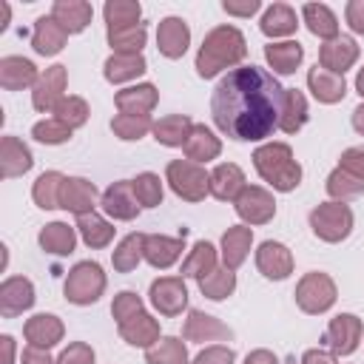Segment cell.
Returning a JSON list of instances; mask_svg holds the SVG:
<instances>
[{"mask_svg": "<svg viewBox=\"0 0 364 364\" xmlns=\"http://www.w3.org/2000/svg\"><path fill=\"white\" fill-rule=\"evenodd\" d=\"M279 80L259 65L228 71L210 94V117L216 128L236 142H259L279 128L282 111Z\"/></svg>", "mask_w": 364, "mask_h": 364, "instance_id": "1", "label": "cell"}, {"mask_svg": "<svg viewBox=\"0 0 364 364\" xmlns=\"http://www.w3.org/2000/svg\"><path fill=\"white\" fill-rule=\"evenodd\" d=\"M247 54V40L236 26H216L205 34L199 51H196V74L202 80H210L222 74L225 68H236Z\"/></svg>", "mask_w": 364, "mask_h": 364, "instance_id": "2", "label": "cell"}, {"mask_svg": "<svg viewBox=\"0 0 364 364\" xmlns=\"http://www.w3.org/2000/svg\"><path fill=\"white\" fill-rule=\"evenodd\" d=\"M256 173L279 193H290L301 182V165L293 156V148L287 142H264L253 151Z\"/></svg>", "mask_w": 364, "mask_h": 364, "instance_id": "3", "label": "cell"}, {"mask_svg": "<svg viewBox=\"0 0 364 364\" xmlns=\"http://www.w3.org/2000/svg\"><path fill=\"white\" fill-rule=\"evenodd\" d=\"M165 182L185 202H202L210 193V173L205 165L191 159H171L165 168Z\"/></svg>", "mask_w": 364, "mask_h": 364, "instance_id": "4", "label": "cell"}, {"mask_svg": "<svg viewBox=\"0 0 364 364\" xmlns=\"http://www.w3.org/2000/svg\"><path fill=\"white\" fill-rule=\"evenodd\" d=\"M63 293H65V299L71 301V304H80V307H85V304H94L102 293H105V273H102V264L100 262H77L71 270H68V276H65V282H63Z\"/></svg>", "mask_w": 364, "mask_h": 364, "instance_id": "5", "label": "cell"}, {"mask_svg": "<svg viewBox=\"0 0 364 364\" xmlns=\"http://www.w3.org/2000/svg\"><path fill=\"white\" fill-rule=\"evenodd\" d=\"M310 228L316 233V239L327 242V245H336V242H344L353 230V210L350 205L344 202H321L310 210Z\"/></svg>", "mask_w": 364, "mask_h": 364, "instance_id": "6", "label": "cell"}, {"mask_svg": "<svg viewBox=\"0 0 364 364\" xmlns=\"http://www.w3.org/2000/svg\"><path fill=\"white\" fill-rule=\"evenodd\" d=\"M293 296H296V304H299L301 313L318 316V313H327V310L336 304L338 290H336V282H333L327 273L310 270V273H304V276L299 279Z\"/></svg>", "mask_w": 364, "mask_h": 364, "instance_id": "7", "label": "cell"}, {"mask_svg": "<svg viewBox=\"0 0 364 364\" xmlns=\"http://www.w3.org/2000/svg\"><path fill=\"white\" fill-rule=\"evenodd\" d=\"M151 304L159 316H179L185 307H188V287H185V279L182 276H159L151 282Z\"/></svg>", "mask_w": 364, "mask_h": 364, "instance_id": "8", "label": "cell"}, {"mask_svg": "<svg viewBox=\"0 0 364 364\" xmlns=\"http://www.w3.org/2000/svg\"><path fill=\"white\" fill-rule=\"evenodd\" d=\"M233 208L245 225H264L276 216V199L262 185H245V191L236 196Z\"/></svg>", "mask_w": 364, "mask_h": 364, "instance_id": "9", "label": "cell"}, {"mask_svg": "<svg viewBox=\"0 0 364 364\" xmlns=\"http://www.w3.org/2000/svg\"><path fill=\"white\" fill-rule=\"evenodd\" d=\"M361 333H364V324H361L358 316L338 313L336 318H330V324L324 330V344L336 355H353L361 344Z\"/></svg>", "mask_w": 364, "mask_h": 364, "instance_id": "10", "label": "cell"}, {"mask_svg": "<svg viewBox=\"0 0 364 364\" xmlns=\"http://www.w3.org/2000/svg\"><path fill=\"white\" fill-rule=\"evenodd\" d=\"M65 82H68L65 65H48L31 88V105L40 114H54V108L65 97Z\"/></svg>", "mask_w": 364, "mask_h": 364, "instance_id": "11", "label": "cell"}, {"mask_svg": "<svg viewBox=\"0 0 364 364\" xmlns=\"http://www.w3.org/2000/svg\"><path fill=\"white\" fill-rule=\"evenodd\" d=\"M100 205V191L94 182L82 179V176H65L63 191H60V208L74 213V216H85L94 213V208Z\"/></svg>", "mask_w": 364, "mask_h": 364, "instance_id": "12", "label": "cell"}, {"mask_svg": "<svg viewBox=\"0 0 364 364\" xmlns=\"http://www.w3.org/2000/svg\"><path fill=\"white\" fill-rule=\"evenodd\" d=\"M100 208H102L111 219H117V222H131V219H136V213H139L142 205H139L136 196H134L131 179H119V182H111V185L102 191Z\"/></svg>", "mask_w": 364, "mask_h": 364, "instance_id": "13", "label": "cell"}, {"mask_svg": "<svg viewBox=\"0 0 364 364\" xmlns=\"http://www.w3.org/2000/svg\"><path fill=\"white\" fill-rule=\"evenodd\" d=\"M256 267H259V273H262L264 279L282 282V279H287V276L293 273V253H290L287 245L267 239V242H262L259 250H256Z\"/></svg>", "mask_w": 364, "mask_h": 364, "instance_id": "14", "label": "cell"}, {"mask_svg": "<svg viewBox=\"0 0 364 364\" xmlns=\"http://www.w3.org/2000/svg\"><path fill=\"white\" fill-rule=\"evenodd\" d=\"M34 284L26 276H9L0 284V316L3 318H14L26 310H31L34 304Z\"/></svg>", "mask_w": 364, "mask_h": 364, "instance_id": "15", "label": "cell"}, {"mask_svg": "<svg viewBox=\"0 0 364 364\" xmlns=\"http://www.w3.org/2000/svg\"><path fill=\"white\" fill-rule=\"evenodd\" d=\"M191 46V28L182 17H165L156 26V48L168 60H179Z\"/></svg>", "mask_w": 364, "mask_h": 364, "instance_id": "16", "label": "cell"}, {"mask_svg": "<svg viewBox=\"0 0 364 364\" xmlns=\"http://www.w3.org/2000/svg\"><path fill=\"white\" fill-rule=\"evenodd\" d=\"M355 60H358V46L347 34H338V37L321 43V48H318V65L333 74H341V77L347 68H353Z\"/></svg>", "mask_w": 364, "mask_h": 364, "instance_id": "17", "label": "cell"}, {"mask_svg": "<svg viewBox=\"0 0 364 364\" xmlns=\"http://www.w3.org/2000/svg\"><path fill=\"white\" fill-rule=\"evenodd\" d=\"M185 250V236H165V233H145V262L156 270H168L179 262Z\"/></svg>", "mask_w": 364, "mask_h": 364, "instance_id": "18", "label": "cell"}, {"mask_svg": "<svg viewBox=\"0 0 364 364\" xmlns=\"http://www.w3.org/2000/svg\"><path fill=\"white\" fill-rule=\"evenodd\" d=\"M23 336L28 341V347H40V350H51L54 344L63 341L65 327L54 313H37L23 324Z\"/></svg>", "mask_w": 364, "mask_h": 364, "instance_id": "19", "label": "cell"}, {"mask_svg": "<svg viewBox=\"0 0 364 364\" xmlns=\"http://www.w3.org/2000/svg\"><path fill=\"white\" fill-rule=\"evenodd\" d=\"M156 100H159V91L151 82H136L114 94L119 114H131V117H151V111L156 108Z\"/></svg>", "mask_w": 364, "mask_h": 364, "instance_id": "20", "label": "cell"}, {"mask_svg": "<svg viewBox=\"0 0 364 364\" xmlns=\"http://www.w3.org/2000/svg\"><path fill=\"white\" fill-rule=\"evenodd\" d=\"M185 341H230L233 330L228 324H222L216 316H208L202 310H191L182 327Z\"/></svg>", "mask_w": 364, "mask_h": 364, "instance_id": "21", "label": "cell"}, {"mask_svg": "<svg viewBox=\"0 0 364 364\" xmlns=\"http://www.w3.org/2000/svg\"><path fill=\"white\" fill-rule=\"evenodd\" d=\"M40 80V71L31 60L9 54L0 60V85L6 91H23V88H34V82Z\"/></svg>", "mask_w": 364, "mask_h": 364, "instance_id": "22", "label": "cell"}, {"mask_svg": "<svg viewBox=\"0 0 364 364\" xmlns=\"http://www.w3.org/2000/svg\"><path fill=\"white\" fill-rule=\"evenodd\" d=\"M31 165H34V156L23 139H17L11 134L0 139V173H3V179L23 176L31 171Z\"/></svg>", "mask_w": 364, "mask_h": 364, "instance_id": "23", "label": "cell"}, {"mask_svg": "<svg viewBox=\"0 0 364 364\" xmlns=\"http://www.w3.org/2000/svg\"><path fill=\"white\" fill-rule=\"evenodd\" d=\"M307 88H310L313 97H316L318 102H324V105H336V102H341L344 94H347L344 77H341V74H333V71H327V68H321L318 63L307 71Z\"/></svg>", "mask_w": 364, "mask_h": 364, "instance_id": "24", "label": "cell"}, {"mask_svg": "<svg viewBox=\"0 0 364 364\" xmlns=\"http://www.w3.org/2000/svg\"><path fill=\"white\" fill-rule=\"evenodd\" d=\"M68 40V31L48 14V17H37L34 20V28H31V48L43 57H54L63 51Z\"/></svg>", "mask_w": 364, "mask_h": 364, "instance_id": "25", "label": "cell"}, {"mask_svg": "<svg viewBox=\"0 0 364 364\" xmlns=\"http://www.w3.org/2000/svg\"><path fill=\"white\" fill-rule=\"evenodd\" d=\"M245 191V171L236 162H219L210 171V196L219 202H236V196Z\"/></svg>", "mask_w": 364, "mask_h": 364, "instance_id": "26", "label": "cell"}, {"mask_svg": "<svg viewBox=\"0 0 364 364\" xmlns=\"http://www.w3.org/2000/svg\"><path fill=\"white\" fill-rule=\"evenodd\" d=\"M182 151H185V156H188L191 162H199V165H202V162H210V159H216V156L222 154V139H219L208 125L193 122V128H191V134H188Z\"/></svg>", "mask_w": 364, "mask_h": 364, "instance_id": "27", "label": "cell"}, {"mask_svg": "<svg viewBox=\"0 0 364 364\" xmlns=\"http://www.w3.org/2000/svg\"><path fill=\"white\" fill-rule=\"evenodd\" d=\"M119 330V338L125 341V344H131V347H142V350H148V347H154L162 336H159V321L151 316V313H139V316H134V318H128L125 324H119L117 327Z\"/></svg>", "mask_w": 364, "mask_h": 364, "instance_id": "28", "label": "cell"}, {"mask_svg": "<svg viewBox=\"0 0 364 364\" xmlns=\"http://www.w3.org/2000/svg\"><path fill=\"white\" fill-rule=\"evenodd\" d=\"M51 17H54L68 34H80V31L88 28V23H91V17H94V9H91V3H85V0H54Z\"/></svg>", "mask_w": 364, "mask_h": 364, "instance_id": "29", "label": "cell"}, {"mask_svg": "<svg viewBox=\"0 0 364 364\" xmlns=\"http://www.w3.org/2000/svg\"><path fill=\"white\" fill-rule=\"evenodd\" d=\"M250 245H253V230H250V225H233V228H228V230L222 233V262H225V267L236 270V267L247 259Z\"/></svg>", "mask_w": 364, "mask_h": 364, "instance_id": "30", "label": "cell"}, {"mask_svg": "<svg viewBox=\"0 0 364 364\" xmlns=\"http://www.w3.org/2000/svg\"><path fill=\"white\" fill-rule=\"evenodd\" d=\"M264 60L273 68V74H293L301 60H304V48L299 40H282V43H267L264 46Z\"/></svg>", "mask_w": 364, "mask_h": 364, "instance_id": "31", "label": "cell"}, {"mask_svg": "<svg viewBox=\"0 0 364 364\" xmlns=\"http://www.w3.org/2000/svg\"><path fill=\"white\" fill-rule=\"evenodd\" d=\"M191 128H193V122H191L188 114H165V117H159L154 122V131L151 134L165 148H182L185 139H188V134H191Z\"/></svg>", "mask_w": 364, "mask_h": 364, "instance_id": "32", "label": "cell"}, {"mask_svg": "<svg viewBox=\"0 0 364 364\" xmlns=\"http://www.w3.org/2000/svg\"><path fill=\"white\" fill-rule=\"evenodd\" d=\"M307 122V100L299 88H284L282 91V111H279V131L296 134Z\"/></svg>", "mask_w": 364, "mask_h": 364, "instance_id": "33", "label": "cell"}, {"mask_svg": "<svg viewBox=\"0 0 364 364\" xmlns=\"http://www.w3.org/2000/svg\"><path fill=\"white\" fill-rule=\"evenodd\" d=\"M301 20L310 28V34H316L324 43L333 40V37H338V17L324 3H304L301 6Z\"/></svg>", "mask_w": 364, "mask_h": 364, "instance_id": "34", "label": "cell"}, {"mask_svg": "<svg viewBox=\"0 0 364 364\" xmlns=\"http://www.w3.org/2000/svg\"><path fill=\"white\" fill-rule=\"evenodd\" d=\"M148 71V63L142 54H111L102 65V74L108 82L119 85V82H128V80H136Z\"/></svg>", "mask_w": 364, "mask_h": 364, "instance_id": "35", "label": "cell"}, {"mask_svg": "<svg viewBox=\"0 0 364 364\" xmlns=\"http://www.w3.org/2000/svg\"><path fill=\"white\" fill-rule=\"evenodd\" d=\"M77 233H80V239L88 245V247H94V250H100V247H108L111 245V239H114V225L105 219V216H100L97 210L94 213H85V216H77Z\"/></svg>", "mask_w": 364, "mask_h": 364, "instance_id": "36", "label": "cell"}, {"mask_svg": "<svg viewBox=\"0 0 364 364\" xmlns=\"http://www.w3.org/2000/svg\"><path fill=\"white\" fill-rule=\"evenodd\" d=\"M296 26H299V23H296V11H293L287 3H273V6H267L264 14H262V20H259L262 34L270 37V40L293 34Z\"/></svg>", "mask_w": 364, "mask_h": 364, "instance_id": "37", "label": "cell"}, {"mask_svg": "<svg viewBox=\"0 0 364 364\" xmlns=\"http://www.w3.org/2000/svg\"><path fill=\"white\" fill-rule=\"evenodd\" d=\"M37 242H40V247H43L46 253L68 256V253H74V247H77V233H74V228L65 225V222H48V225L40 230Z\"/></svg>", "mask_w": 364, "mask_h": 364, "instance_id": "38", "label": "cell"}, {"mask_svg": "<svg viewBox=\"0 0 364 364\" xmlns=\"http://www.w3.org/2000/svg\"><path fill=\"white\" fill-rule=\"evenodd\" d=\"M216 270V247L210 245V242H205V239H199L191 250H188V256L182 259V279H202V276H208V273H213Z\"/></svg>", "mask_w": 364, "mask_h": 364, "instance_id": "39", "label": "cell"}, {"mask_svg": "<svg viewBox=\"0 0 364 364\" xmlns=\"http://www.w3.org/2000/svg\"><path fill=\"white\" fill-rule=\"evenodd\" d=\"M145 259V233H128L111 253V264L117 273H131Z\"/></svg>", "mask_w": 364, "mask_h": 364, "instance_id": "40", "label": "cell"}, {"mask_svg": "<svg viewBox=\"0 0 364 364\" xmlns=\"http://www.w3.org/2000/svg\"><path fill=\"white\" fill-rule=\"evenodd\" d=\"M63 182H65V176H63L60 171H46V173H40V176L34 179V185H31V199H34V205L43 208V210L60 208Z\"/></svg>", "mask_w": 364, "mask_h": 364, "instance_id": "41", "label": "cell"}, {"mask_svg": "<svg viewBox=\"0 0 364 364\" xmlns=\"http://www.w3.org/2000/svg\"><path fill=\"white\" fill-rule=\"evenodd\" d=\"M145 364H191L188 347L176 336H162L154 347L145 350Z\"/></svg>", "mask_w": 364, "mask_h": 364, "instance_id": "42", "label": "cell"}, {"mask_svg": "<svg viewBox=\"0 0 364 364\" xmlns=\"http://www.w3.org/2000/svg\"><path fill=\"white\" fill-rule=\"evenodd\" d=\"M196 284H199V290H202L205 299L222 301V299L233 296V290H236V270H230V267H216L213 273L202 276Z\"/></svg>", "mask_w": 364, "mask_h": 364, "instance_id": "43", "label": "cell"}, {"mask_svg": "<svg viewBox=\"0 0 364 364\" xmlns=\"http://www.w3.org/2000/svg\"><path fill=\"white\" fill-rule=\"evenodd\" d=\"M145 37H148L145 23L125 26V28H108V46L114 48V54H142Z\"/></svg>", "mask_w": 364, "mask_h": 364, "instance_id": "44", "label": "cell"}, {"mask_svg": "<svg viewBox=\"0 0 364 364\" xmlns=\"http://www.w3.org/2000/svg\"><path fill=\"white\" fill-rule=\"evenodd\" d=\"M102 17L108 28H125V26H139L142 6L136 0H108L102 6Z\"/></svg>", "mask_w": 364, "mask_h": 364, "instance_id": "45", "label": "cell"}, {"mask_svg": "<svg viewBox=\"0 0 364 364\" xmlns=\"http://www.w3.org/2000/svg\"><path fill=\"white\" fill-rule=\"evenodd\" d=\"M324 188H327L330 199L344 202V199H353V196L364 193V179L353 176V173H350V171H344V168H336V171H330V176H327V182H324Z\"/></svg>", "mask_w": 364, "mask_h": 364, "instance_id": "46", "label": "cell"}, {"mask_svg": "<svg viewBox=\"0 0 364 364\" xmlns=\"http://www.w3.org/2000/svg\"><path fill=\"white\" fill-rule=\"evenodd\" d=\"M88 102L82 100V97H74V94H65L63 100H60V105L54 108V119H60L63 125H68L71 131H77V128H82L85 122H88Z\"/></svg>", "mask_w": 364, "mask_h": 364, "instance_id": "47", "label": "cell"}, {"mask_svg": "<svg viewBox=\"0 0 364 364\" xmlns=\"http://www.w3.org/2000/svg\"><path fill=\"white\" fill-rule=\"evenodd\" d=\"M131 185H134V196H136V202H139L142 208H156V205H162L165 188H162V179H159L156 173L142 171V173H136V179H131Z\"/></svg>", "mask_w": 364, "mask_h": 364, "instance_id": "48", "label": "cell"}, {"mask_svg": "<svg viewBox=\"0 0 364 364\" xmlns=\"http://www.w3.org/2000/svg\"><path fill=\"white\" fill-rule=\"evenodd\" d=\"M111 131L114 136L125 139V142H134V139H142L148 131H154V119L151 117H131V114H117L111 119Z\"/></svg>", "mask_w": 364, "mask_h": 364, "instance_id": "49", "label": "cell"}, {"mask_svg": "<svg viewBox=\"0 0 364 364\" xmlns=\"http://www.w3.org/2000/svg\"><path fill=\"white\" fill-rule=\"evenodd\" d=\"M71 128L68 125H63L60 119H54V117H48V119H40V122H34V128H31V136L37 139V142H43V145H63V142H68L71 139Z\"/></svg>", "mask_w": 364, "mask_h": 364, "instance_id": "50", "label": "cell"}, {"mask_svg": "<svg viewBox=\"0 0 364 364\" xmlns=\"http://www.w3.org/2000/svg\"><path fill=\"white\" fill-rule=\"evenodd\" d=\"M139 313H142V299H139L134 290H122V293L114 296V301H111V316H114L117 327L125 324L128 318L139 316Z\"/></svg>", "mask_w": 364, "mask_h": 364, "instance_id": "51", "label": "cell"}, {"mask_svg": "<svg viewBox=\"0 0 364 364\" xmlns=\"http://www.w3.org/2000/svg\"><path fill=\"white\" fill-rule=\"evenodd\" d=\"M233 361H236L233 347H228V344H210L202 353H196L191 364H233Z\"/></svg>", "mask_w": 364, "mask_h": 364, "instance_id": "52", "label": "cell"}, {"mask_svg": "<svg viewBox=\"0 0 364 364\" xmlns=\"http://www.w3.org/2000/svg\"><path fill=\"white\" fill-rule=\"evenodd\" d=\"M57 364H94V350L85 341H71L60 355Z\"/></svg>", "mask_w": 364, "mask_h": 364, "instance_id": "53", "label": "cell"}, {"mask_svg": "<svg viewBox=\"0 0 364 364\" xmlns=\"http://www.w3.org/2000/svg\"><path fill=\"white\" fill-rule=\"evenodd\" d=\"M338 168H344V171H350L353 176L364 179V148H347V151L341 154V159H338Z\"/></svg>", "mask_w": 364, "mask_h": 364, "instance_id": "54", "label": "cell"}, {"mask_svg": "<svg viewBox=\"0 0 364 364\" xmlns=\"http://www.w3.org/2000/svg\"><path fill=\"white\" fill-rule=\"evenodd\" d=\"M344 20H347L350 31L364 34V0H350L344 6Z\"/></svg>", "mask_w": 364, "mask_h": 364, "instance_id": "55", "label": "cell"}, {"mask_svg": "<svg viewBox=\"0 0 364 364\" xmlns=\"http://www.w3.org/2000/svg\"><path fill=\"white\" fill-rule=\"evenodd\" d=\"M222 9H225L230 17H250V14H256V11L262 9V3H259V0H225Z\"/></svg>", "mask_w": 364, "mask_h": 364, "instance_id": "56", "label": "cell"}, {"mask_svg": "<svg viewBox=\"0 0 364 364\" xmlns=\"http://www.w3.org/2000/svg\"><path fill=\"white\" fill-rule=\"evenodd\" d=\"M20 364H57V358L48 355V350H40V347H26L23 355H20Z\"/></svg>", "mask_w": 364, "mask_h": 364, "instance_id": "57", "label": "cell"}, {"mask_svg": "<svg viewBox=\"0 0 364 364\" xmlns=\"http://www.w3.org/2000/svg\"><path fill=\"white\" fill-rule=\"evenodd\" d=\"M301 364H336V353H330V350H307L304 355H301Z\"/></svg>", "mask_w": 364, "mask_h": 364, "instance_id": "58", "label": "cell"}, {"mask_svg": "<svg viewBox=\"0 0 364 364\" xmlns=\"http://www.w3.org/2000/svg\"><path fill=\"white\" fill-rule=\"evenodd\" d=\"M245 364H279V358H276L270 350L259 347V350H250V353L245 355Z\"/></svg>", "mask_w": 364, "mask_h": 364, "instance_id": "59", "label": "cell"}, {"mask_svg": "<svg viewBox=\"0 0 364 364\" xmlns=\"http://www.w3.org/2000/svg\"><path fill=\"white\" fill-rule=\"evenodd\" d=\"M0 347H3V364H14V338L9 333L0 336Z\"/></svg>", "mask_w": 364, "mask_h": 364, "instance_id": "60", "label": "cell"}, {"mask_svg": "<svg viewBox=\"0 0 364 364\" xmlns=\"http://www.w3.org/2000/svg\"><path fill=\"white\" fill-rule=\"evenodd\" d=\"M353 128H355V134L364 136V102H358V105L353 108Z\"/></svg>", "mask_w": 364, "mask_h": 364, "instance_id": "61", "label": "cell"}, {"mask_svg": "<svg viewBox=\"0 0 364 364\" xmlns=\"http://www.w3.org/2000/svg\"><path fill=\"white\" fill-rule=\"evenodd\" d=\"M355 91L361 94V102H364V65H361L358 74H355Z\"/></svg>", "mask_w": 364, "mask_h": 364, "instance_id": "62", "label": "cell"}]
</instances>
